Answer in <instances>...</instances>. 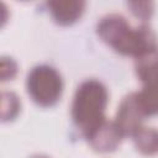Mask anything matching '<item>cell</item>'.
<instances>
[{
  "label": "cell",
  "mask_w": 158,
  "mask_h": 158,
  "mask_svg": "<svg viewBox=\"0 0 158 158\" xmlns=\"http://www.w3.org/2000/svg\"><path fill=\"white\" fill-rule=\"evenodd\" d=\"M98 35L100 38L125 56L135 58L157 47L156 36L147 26L132 28L121 15H107L98 25Z\"/></svg>",
  "instance_id": "6da1fadb"
},
{
  "label": "cell",
  "mask_w": 158,
  "mask_h": 158,
  "mask_svg": "<svg viewBox=\"0 0 158 158\" xmlns=\"http://www.w3.org/2000/svg\"><path fill=\"white\" fill-rule=\"evenodd\" d=\"M136 98L144 116L158 115V83L143 85L142 90L136 93Z\"/></svg>",
  "instance_id": "9c48e42d"
},
{
  "label": "cell",
  "mask_w": 158,
  "mask_h": 158,
  "mask_svg": "<svg viewBox=\"0 0 158 158\" xmlns=\"http://www.w3.org/2000/svg\"><path fill=\"white\" fill-rule=\"evenodd\" d=\"M106 104L107 90L100 81L90 79L78 88L72 105V118L86 139L106 121L104 117Z\"/></svg>",
  "instance_id": "7a4b0ae2"
},
{
  "label": "cell",
  "mask_w": 158,
  "mask_h": 158,
  "mask_svg": "<svg viewBox=\"0 0 158 158\" xmlns=\"http://www.w3.org/2000/svg\"><path fill=\"white\" fill-rule=\"evenodd\" d=\"M123 135L115 122L105 121L88 141L98 152H111L116 149Z\"/></svg>",
  "instance_id": "5b68a950"
},
{
  "label": "cell",
  "mask_w": 158,
  "mask_h": 158,
  "mask_svg": "<svg viewBox=\"0 0 158 158\" xmlns=\"http://www.w3.org/2000/svg\"><path fill=\"white\" fill-rule=\"evenodd\" d=\"M53 20L63 26L72 25L83 14L85 2L83 1H49L47 2Z\"/></svg>",
  "instance_id": "8992f818"
},
{
  "label": "cell",
  "mask_w": 158,
  "mask_h": 158,
  "mask_svg": "<svg viewBox=\"0 0 158 158\" xmlns=\"http://www.w3.org/2000/svg\"><path fill=\"white\" fill-rule=\"evenodd\" d=\"M17 73V64L12 58L2 57L1 58V64H0V75H1V81L11 80Z\"/></svg>",
  "instance_id": "8fae6325"
},
{
  "label": "cell",
  "mask_w": 158,
  "mask_h": 158,
  "mask_svg": "<svg viewBox=\"0 0 158 158\" xmlns=\"http://www.w3.org/2000/svg\"><path fill=\"white\" fill-rule=\"evenodd\" d=\"M27 93L40 106L47 107L54 105L63 89V81L59 73L49 65H37L27 75Z\"/></svg>",
  "instance_id": "3957f363"
},
{
  "label": "cell",
  "mask_w": 158,
  "mask_h": 158,
  "mask_svg": "<svg viewBox=\"0 0 158 158\" xmlns=\"http://www.w3.org/2000/svg\"><path fill=\"white\" fill-rule=\"evenodd\" d=\"M136 73L143 85L158 83V47L136 58Z\"/></svg>",
  "instance_id": "52a82bcc"
},
{
  "label": "cell",
  "mask_w": 158,
  "mask_h": 158,
  "mask_svg": "<svg viewBox=\"0 0 158 158\" xmlns=\"http://www.w3.org/2000/svg\"><path fill=\"white\" fill-rule=\"evenodd\" d=\"M131 7H132V12L137 16V17H141V19H143V20H147V19H149V16H151V14H152V9H149L151 6H152V4L149 5V6H147L146 9H141V2H131V4H128Z\"/></svg>",
  "instance_id": "7c38bea8"
},
{
  "label": "cell",
  "mask_w": 158,
  "mask_h": 158,
  "mask_svg": "<svg viewBox=\"0 0 158 158\" xmlns=\"http://www.w3.org/2000/svg\"><path fill=\"white\" fill-rule=\"evenodd\" d=\"M20 111L19 98L10 91H4L1 94V121L6 122L14 120Z\"/></svg>",
  "instance_id": "30bf717a"
},
{
  "label": "cell",
  "mask_w": 158,
  "mask_h": 158,
  "mask_svg": "<svg viewBox=\"0 0 158 158\" xmlns=\"http://www.w3.org/2000/svg\"><path fill=\"white\" fill-rule=\"evenodd\" d=\"M31 158H48V157H46V156H41V154H36V156H32Z\"/></svg>",
  "instance_id": "4fadbf2b"
},
{
  "label": "cell",
  "mask_w": 158,
  "mask_h": 158,
  "mask_svg": "<svg viewBox=\"0 0 158 158\" xmlns=\"http://www.w3.org/2000/svg\"><path fill=\"white\" fill-rule=\"evenodd\" d=\"M133 142L141 153L153 156L158 153V130L141 127L133 135Z\"/></svg>",
  "instance_id": "ba28073f"
},
{
  "label": "cell",
  "mask_w": 158,
  "mask_h": 158,
  "mask_svg": "<svg viewBox=\"0 0 158 158\" xmlns=\"http://www.w3.org/2000/svg\"><path fill=\"white\" fill-rule=\"evenodd\" d=\"M144 114L138 105L136 93L127 95L120 104L115 123L123 136H133L142 126Z\"/></svg>",
  "instance_id": "277c9868"
}]
</instances>
